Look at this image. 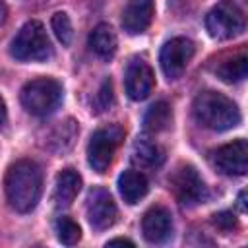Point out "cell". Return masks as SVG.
<instances>
[{"label": "cell", "instance_id": "cb8c5ba5", "mask_svg": "<svg viewBox=\"0 0 248 248\" xmlns=\"http://www.w3.org/2000/svg\"><path fill=\"white\" fill-rule=\"evenodd\" d=\"M238 207L242 209V211H248V188H244L240 194H238Z\"/></svg>", "mask_w": 248, "mask_h": 248}, {"label": "cell", "instance_id": "d4e9b609", "mask_svg": "<svg viewBox=\"0 0 248 248\" xmlns=\"http://www.w3.org/2000/svg\"><path fill=\"white\" fill-rule=\"evenodd\" d=\"M112 244H126V246H134V242H132V240H128V238H112V240H108V242H107V246H112Z\"/></svg>", "mask_w": 248, "mask_h": 248}, {"label": "cell", "instance_id": "5bb4252c", "mask_svg": "<svg viewBox=\"0 0 248 248\" xmlns=\"http://www.w3.org/2000/svg\"><path fill=\"white\" fill-rule=\"evenodd\" d=\"M149 190V182L145 178V174H141L140 170H124L118 176V192L122 196V200L130 205L138 203Z\"/></svg>", "mask_w": 248, "mask_h": 248}, {"label": "cell", "instance_id": "3957f363", "mask_svg": "<svg viewBox=\"0 0 248 248\" xmlns=\"http://www.w3.org/2000/svg\"><path fill=\"white\" fill-rule=\"evenodd\" d=\"M19 101L33 116H46L54 112L62 101V85L52 78H37L21 87Z\"/></svg>", "mask_w": 248, "mask_h": 248}, {"label": "cell", "instance_id": "6da1fadb", "mask_svg": "<svg viewBox=\"0 0 248 248\" xmlns=\"http://www.w3.org/2000/svg\"><path fill=\"white\" fill-rule=\"evenodd\" d=\"M6 198L19 213H29L37 207L43 192V172L37 163L29 159L16 161L6 172Z\"/></svg>", "mask_w": 248, "mask_h": 248}, {"label": "cell", "instance_id": "4fadbf2b", "mask_svg": "<svg viewBox=\"0 0 248 248\" xmlns=\"http://www.w3.org/2000/svg\"><path fill=\"white\" fill-rule=\"evenodd\" d=\"M155 14V4L153 0H130L122 12V27L130 35H140L143 33Z\"/></svg>", "mask_w": 248, "mask_h": 248}, {"label": "cell", "instance_id": "ffe728a7", "mask_svg": "<svg viewBox=\"0 0 248 248\" xmlns=\"http://www.w3.org/2000/svg\"><path fill=\"white\" fill-rule=\"evenodd\" d=\"M56 236L62 244L66 246H72V244H78L79 238H81V229L79 225L70 219V217H58L56 221Z\"/></svg>", "mask_w": 248, "mask_h": 248}, {"label": "cell", "instance_id": "2e32d148", "mask_svg": "<svg viewBox=\"0 0 248 248\" xmlns=\"http://www.w3.org/2000/svg\"><path fill=\"white\" fill-rule=\"evenodd\" d=\"M116 33L112 31V27L108 23H99L91 35H89V48L99 56V58H112L116 52Z\"/></svg>", "mask_w": 248, "mask_h": 248}, {"label": "cell", "instance_id": "30bf717a", "mask_svg": "<svg viewBox=\"0 0 248 248\" xmlns=\"http://www.w3.org/2000/svg\"><path fill=\"white\" fill-rule=\"evenodd\" d=\"M215 167L229 176L248 174V140H234L221 145L213 155Z\"/></svg>", "mask_w": 248, "mask_h": 248}, {"label": "cell", "instance_id": "9a60e30c", "mask_svg": "<svg viewBox=\"0 0 248 248\" xmlns=\"http://www.w3.org/2000/svg\"><path fill=\"white\" fill-rule=\"evenodd\" d=\"M81 190V176L74 169H64L56 176V186H54V202L60 207L70 205L78 192Z\"/></svg>", "mask_w": 248, "mask_h": 248}, {"label": "cell", "instance_id": "5b68a950", "mask_svg": "<svg viewBox=\"0 0 248 248\" xmlns=\"http://www.w3.org/2000/svg\"><path fill=\"white\" fill-rule=\"evenodd\" d=\"M124 140V130L116 124L99 128L93 132L89 143H87V163L93 170L97 172H105L110 163L112 157L118 149V145Z\"/></svg>", "mask_w": 248, "mask_h": 248}, {"label": "cell", "instance_id": "9c48e42d", "mask_svg": "<svg viewBox=\"0 0 248 248\" xmlns=\"http://www.w3.org/2000/svg\"><path fill=\"white\" fill-rule=\"evenodd\" d=\"M85 213H87L91 227L97 231H105V229L112 227L118 217L116 203H114L112 196L108 194V190H105V188H93L87 194Z\"/></svg>", "mask_w": 248, "mask_h": 248}, {"label": "cell", "instance_id": "277c9868", "mask_svg": "<svg viewBox=\"0 0 248 248\" xmlns=\"http://www.w3.org/2000/svg\"><path fill=\"white\" fill-rule=\"evenodd\" d=\"M10 52L16 60H21V62L46 60L52 54V46L43 23L37 19L27 21L14 37Z\"/></svg>", "mask_w": 248, "mask_h": 248}, {"label": "cell", "instance_id": "7402d4cb", "mask_svg": "<svg viewBox=\"0 0 248 248\" xmlns=\"http://www.w3.org/2000/svg\"><path fill=\"white\" fill-rule=\"evenodd\" d=\"M213 225L217 227V229H221V231H232L238 223H236V217L231 213V211H219V213H215L213 215Z\"/></svg>", "mask_w": 248, "mask_h": 248}, {"label": "cell", "instance_id": "d6986e66", "mask_svg": "<svg viewBox=\"0 0 248 248\" xmlns=\"http://www.w3.org/2000/svg\"><path fill=\"white\" fill-rule=\"evenodd\" d=\"M217 78L225 83H238L248 78V54H240L225 60L217 68Z\"/></svg>", "mask_w": 248, "mask_h": 248}, {"label": "cell", "instance_id": "7c38bea8", "mask_svg": "<svg viewBox=\"0 0 248 248\" xmlns=\"http://www.w3.org/2000/svg\"><path fill=\"white\" fill-rule=\"evenodd\" d=\"M141 232H143V238L151 244L165 242L172 232V219L169 209L163 205L149 207L141 219Z\"/></svg>", "mask_w": 248, "mask_h": 248}, {"label": "cell", "instance_id": "ac0fdd59", "mask_svg": "<svg viewBox=\"0 0 248 248\" xmlns=\"http://www.w3.org/2000/svg\"><path fill=\"white\" fill-rule=\"evenodd\" d=\"M170 120H172L170 105L165 101H157L147 108L143 116V128L151 134H159L170 126Z\"/></svg>", "mask_w": 248, "mask_h": 248}, {"label": "cell", "instance_id": "ba28073f", "mask_svg": "<svg viewBox=\"0 0 248 248\" xmlns=\"http://www.w3.org/2000/svg\"><path fill=\"white\" fill-rule=\"evenodd\" d=\"M194 43L186 37H174L170 41H167L161 48V56H159V62H161V68H163V74L169 78V79H176L182 76V72L186 70V66L190 64L192 56H194Z\"/></svg>", "mask_w": 248, "mask_h": 248}, {"label": "cell", "instance_id": "52a82bcc", "mask_svg": "<svg viewBox=\"0 0 248 248\" xmlns=\"http://www.w3.org/2000/svg\"><path fill=\"white\" fill-rule=\"evenodd\" d=\"M170 190L174 198L186 207H194L207 200V186L192 165H180L172 172Z\"/></svg>", "mask_w": 248, "mask_h": 248}, {"label": "cell", "instance_id": "e0dca14e", "mask_svg": "<svg viewBox=\"0 0 248 248\" xmlns=\"http://www.w3.org/2000/svg\"><path fill=\"white\" fill-rule=\"evenodd\" d=\"M132 161L140 169H155L165 161V151L147 140H138L132 149Z\"/></svg>", "mask_w": 248, "mask_h": 248}, {"label": "cell", "instance_id": "603a6c76", "mask_svg": "<svg viewBox=\"0 0 248 248\" xmlns=\"http://www.w3.org/2000/svg\"><path fill=\"white\" fill-rule=\"evenodd\" d=\"M97 105H99V110H105L112 105V83L110 79H105L101 89H99V95H97Z\"/></svg>", "mask_w": 248, "mask_h": 248}, {"label": "cell", "instance_id": "7a4b0ae2", "mask_svg": "<svg viewBox=\"0 0 248 248\" xmlns=\"http://www.w3.org/2000/svg\"><path fill=\"white\" fill-rule=\"evenodd\" d=\"M194 118L207 130L225 132L240 124V110L232 99L217 91H202L192 105Z\"/></svg>", "mask_w": 248, "mask_h": 248}, {"label": "cell", "instance_id": "8fae6325", "mask_svg": "<svg viewBox=\"0 0 248 248\" xmlns=\"http://www.w3.org/2000/svg\"><path fill=\"white\" fill-rule=\"evenodd\" d=\"M124 85H126V93L130 99L143 101L155 85V74L151 66L141 58H134L126 68Z\"/></svg>", "mask_w": 248, "mask_h": 248}, {"label": "cell", "instance_id": "44dd1931", "mask_svg": "<svg viewBox=\"0 0 248 248\" xmlns=\"http://www.w3.org/2000/svg\"><path fill=\"white\" fill-rule=\"evenodd\" d=\"M50 25H52V31L54 35L58 37V41L62 45H70L72 43V37H74V29H72V21L68 17V14L64 12H56L50 19Z\"/></svg>", "mask_w": 248, "mask_h": 248}, {"label": "cell", "instance_id": "8992f818", "mask_svg": "<svg viewBox=\"0 0 248 248\" xmlns=\"http://www.w3.org/2000/svg\"><path fill=\"white\" fill-rule=\"evenodd\" d=\"M244 23L246 19H244L242 10L231 0L219 2L205 16V29L217 41H227V39L240 35L244 29Z\"/></svg>", "mask_w": 248, "mask_h": 248}]
</instances>
